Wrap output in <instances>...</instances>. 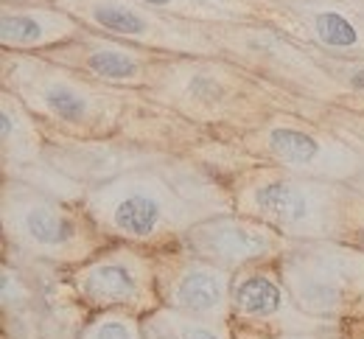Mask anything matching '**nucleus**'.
Instances as JSON below:
<instances>
[{
  "mask_svg": "<svg viewBox=\"0 0 364 339\" xmlns=\"http://www.w3.org/2000/svg\"><path fill=\"white\" fill-rule=\"evenodd\" d=\"M157 219H160L157 202L140 194L127 196V199L118 205V210H115V225H118L121 230L132 233V236H146V233H151L154 225H157Z\"/></svg>",
  "mask_w": 364,
  "mask_h": 339,
  "instance_id": "1",
  "label": "nucleus"
},
{
  "mask_svg": "<svg viewBox=\"0 0 364 339\" xmlns=\"http://www.w3.org/2000/svg\"><path fill=\"white\" fill-rule=\"evenodd\" d=\"M222 297V286L213 275L208 272H191L182 278L180 284V300L188 308H213Z\"/></svg>",
  "mask_w": 364,
  "mask_h": 339,
  "instance_id": "2",
  "label": "nucleus"
},
{
  "mask_svg": "<svg viewBox=\"0 0 364 339\" xmlns=\"http://www.w3.org/2000/svg\"><path fill=\"white\" fill-rule=\"evenodd\" d=\"M258 205L267 213L280 216V219H300L306 213V202L283 183H272V185L261 188L258 191Z\"/></svg>",
  "mask_w": 364,
  "mask_h": 339,
  "instance_id": "3",
  "label": "nucleus"
},
{
  "mask_svg": "<svg viewBox=\"0 0 364 339\" xmlns=\"http://www.w3.org/2000/svg\"><path fill=\"white\" fill-rule=\"evenodd\" d=\"M238 303L250 314H272L280 306V294L267 278H250L238 286Z\"/></svg>",
  "mask_w": 364,
  "mask_h": 339,
  "instance_id": "4",
  "label": "nucleus"
},
{
  "mask_svg": "<svg viewBox=\"0 0 364 339\" xmlns=\"http://www.w3.org/2000/svg\"><path fill=\"white\" fill-rule=\"evenodd\" d=\"M272 149L289 163H306L317 154V141L303 132H294V129H274Z\"/></svg>",
  "mask_w": 364,
  "mask_h": 339,
  "instance_id": "5",
  "label": "nucleus"
},
{
  "mask_svg": "<svg viewBox=\"0 0 364 339\" xmlns=\"http://www.w3.org/2000/svg\"><path fill=\"white\" fill-rule=\"evenodd\" d=\"M90 289L101 297H109V300H121V297H129L135 284H132V275L121 267H101L95 269L90 278Z\"/></svg>",
  "mask_w": 364,
  "mask_h": 339,
  "instance_id": "6",
  "label": "nucleus"
},
{
  "mask_svg": "<svg viewBox=\"0 0 364 339\" xmlns=\"http://www.w3.org/2000/svg\"><path fill=\"white\" fill-rule=\"evenodd\" d=\"M26 225H28V233H31L37 242L59 244L70 236V225H68V222H62L59 216H53V213L46 210V208L31 210V213H28V219H26Z\"/></svg>",
  "mask_w": 364,
  "mask_h": 339,
  "instance_id": "7",
  "label": "nucleus"
},
{
  "mask_svg": "<svg viewBox=\"0 0 364 339\" xmlns=\"http://www.w3.org/2000/svg\"><path fill=\"white\" fill-rule=\"evenodd\" d=\"M317 34L328 45H353L356 43V28L342 14H333V11L317 17Z\"/></svg>",
  "mask_w": 364,
  "mask_h": 339,
  "instance_id": "8",
  "label": "nucleus"
},
{
  "mask_svg": "<svg viewBox=\"0 0 364 339\" xmlns=\"http://www.w3.org/2000/svg\"><path fill=\"white\" fill-rule=\"evenodd\" d=\"M90 68L101 76H109V79H124V76H132L135 73V62L121 56V53H112V50H101V53H92L90 56Z\"/></svg>",
  "mask_w": 364,
  "mask_h": 339,
  "instance_id": "9",
  "label": "nucleus"
},
{
  "mask_svg": "<svg viewBox=\"0 0 364 339\" xmlns=\"http://www.w3.org/2000/svg\"><path fill=\"white\" fill-rule=\"evenodd\" d=\"M95 20L112 31H124V34H140L143 31V20L127 11V9H115V6H104L95 11Z\"/></svg>",
  "mask_w": 364,
  "mask_h": 339,
  "instance_id": "10",
  "label": "nucleus"
},
{
  "mask_svg": "<svg viewBox=\"0 0 364 339\" xmlns=\"http://www.w3.org/2000/svg\"><path fill=\"white\" fill-rule=\"evenodd\" d=\"M46 101L56 115H62V118H68V121L85 115V101L76 96L73 90H68V87H50L46 93Z\"/></svg>",
  "mask_w": 364,
  "mask_h": 339,
  "instance_id": "11",
  "label": "nucleus"
},
{
  "mask_svg": "<svg viewBox=\"0 0 364 339\" xmlns=\"http://www.w3.org/2000/svg\"><path fill=\"white\" fill-rule=\"evenodd\" d=\"M3 37L17 40V43H28V40L40 37V26L31 17H6L3 20Z\"/></svg>",
  "mask_w": 364,
  "mask_h": 339,
  "instance_id": "12",
  "label": "nucleus"
},
{
  "mask_svg": "<svg viewBox=\"0 0 364 339\" xmlns=\"http://www.w3.org/2000/svg\"><path fill=\"white\" fill-rule=\"evenodd\" d=\"M95 339H132V337H129V331H127L124 325H118V323H109V325L98 328Z\"/></svg>",
  "mask_w": 364,
  "mask_h": 339,
  "instance_id": "13",
  "label": "nucleus"
},
{
  "mask_svg": "<svg viewBox=\"0 0 364 339\" xmlns=\"http://www.w3.org/2000/svg\"><path fill=\"white\" fill-rule=\"evenodd\" d=\"M182 339H216V337L210 331H205V328H193V331H185Z\"/></svg>",
  "mask_w": 364,
  "mask_h": 339,
  "instance_id": "14",
  "label": "nucleus"
},
{
  "mask_svg": "<svg viewBox=\"0 0 364 339\" xmlns=\"http://www.w3.org/2000/svg\"><path fill=\"white\" fill-rule=\"evenodd\" d=\"M149 3H168V0H149Z\"/></svg>",
  "mask_w": 364,
  "mask_h": 339,
  "instance_id": "15",
  "label": "nucleus"
}]
</instances>
